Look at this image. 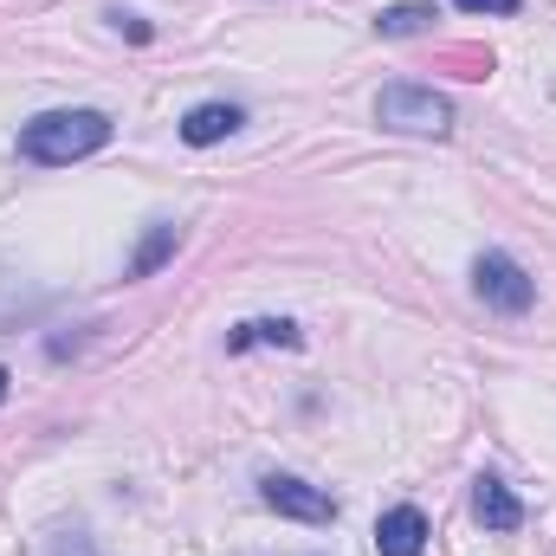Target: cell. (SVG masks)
Instances as JSON below:
<instances>
[{"label":"cell","mask_w":556,"mask_h":556,"mask_svg":"<svg viewBox=\"0 0 556 556\" xmlns=\"http://www.w3.org/2000/svg\"><path fill=\"white\" fill-rule=\"evenodd\" d=\"M247 124V111L240 104H194L188 117H181V142H194V149H207V142L233 137Z\"/></svg>","instance_id":"52a82bcc"},{"label":"cell","mask_w":556,"mask_h":556,"mask_svg":"<svg viewBox=\"0 0 556 556\" xmlns=\"http://www.w3.org/2000/svg\"><path fill=\"white\" fill-rule=\"evenodd\" d=\"M104 142H111V117H104V111H46V117H33V124L20 130V155L59 168V162L98 155Z\"/></svg>","instance_id":"6da1fadb"},{"label":"cell","mask_w":556,"mask_h":556,"mask_svg":"<svg viewBox=\"0 0 556 556\" xmlns=\"http://www.w3.org/2000/svg\"><path fill=\"white\" fill-rule=\"evenodd\" d=\"M472 518H479L485 531H518V525H525V505L511 498V485L479 479V485H472Z\"/></svg>","instance_id":"8992f818"},{"label":"cell","mask_w":556,"mask_h":556,"mask_svg":"<svg viewBox=\"0 0 556 556\" xmlns=\"http://www.w3.org/2000/svg\"><path fill=\"white\" fill-rule=\"evenodd\" d=\"M466 13H518V0H459Z\"/></svg>","instance_id":"7c38bea8"},{"label":"cell","mask_w":556,"mask_h":556,"mask_svg":"<svg viewBox=\"0 0 556 556\" xmlns=\"http://www.w3.org/2000/svg\"><path fill=\"white\" fill-rule=\"evenodd\" d=\"M376 551L382 556H427V518H420L415 505L382 511V525H376Z\"/></svg>","instance_id":"5b68a950"},{"label":"cell","mask_w":556,"mask_h":556,"mask_svg":"<svg viewBox=\"0 0 556 556\" xmlns=\"http://www.w3.org/2000/svg\"><path fill=\"white\" fill-rule=\"evenodd\" d=\"M168 253H175V227H162V220H155V227H149V240L137 247V260H130V278H149Z\"/></svg>","instance_id":"30bf717a"},{"label":"cell","mask_w":556,"mask_h":556,"mask_svg":"<svg viewBox=\"0 0 556 556\" xmlns=\"http://www.w3.org/2000/svg\"><path fill=\"white\" fill-rule=\"evenodd\" d=\"M472 291H479L492 311H505V317H525V311L538 304V278L525 273L511 253H479V266H472Z\"/></svg>","instance_id":"3957f363"},{"label":"cell","mask_w":556,"mask_h":556,"mask_svg":"<svg viewBox=\"0 0 556 556\" xmlns=\"http://www.w3.org/2000/svg\"><path fill=\"white\" fill-rule=\"evenodd\" d=\"M0 402H7V369H0Z\"/></svg>","instance_id":"4fadbf2b"},{"label":"cell","mask_w":556,"mask_h":556,"mask_svg":"<svg viewBox=\"0 0 556 556\" xmlns=\"http://www.w3.org/2000/svg\"><path fill=\"white\" fill-rule=\"evenodd\" d=\"M52 556H104V551H98L85 531H72V538H59V544H52Z\"/></svg>","instance_id":"8fae6325"},{"label":"cell","mask_w":556,"mask_h":556,"mask_svg":"<svg viewBox=\"0 0 556 556\" xmlns=\"http://www.w3.org/2000/svg\"><path fill=\"white\" fill-rule=\"evenodd\" d=\"M253 343H278V350H298L304 337H298V324H285V317H253V324H240L233 337H227V350L240 356V350H253Z\"/></svg>","instance_id":"ba28073f"},{"label":"cell","mask_w":556,"mask_h":556,"mask_svg":"<svg viewBox=\"0 0 556 556\" xmlns=\"http://www.w3.org/2000/svg\"><path fill=\"white\" fill-rule=\"evenodd\" d=\"M433 20H440L433 7L408 0V7H382V13H376V33H382V39H415V33H427Z\"/></svg>","instance_id":"9c48e42d"},{"label":"cell","mask_w":556,"mask_h":556,"mask_svg":"<svg viewBox=\"0 0 556 556\" xmlns=\"http://www.w3.org/2000/svg\"><path fill=\"white\" fill-rule=\"evenodd\" d=\"M260 498L273 505L278 518H298V525H330L337 518V498L317 492V485H304V479H291V472H266L260 479Z\"/></svg>","instance_id":"277c9868"},{"label":"cell","mask_w":556,"mask_h":556,"mask_svg":"<svg viewBox=\"0 0 556 556\" xmlns=\"http://www.w3.org/2000/svg\"><path fill=\"white\" fill-rule=\"evenodd\" d=\"M376 117L389 130H402V137H446L453 130V104L440 91H427V85H382Z\"/></svg>","instance_id":"7a4b0ae2"}]
</instances>
